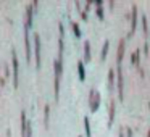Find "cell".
Returning <instances> with one entry per match:
<instances>
[{"label": "cell", "mask_w": 150, "mask_h": 137, "mask_svg": "<svg viewBox=\"0 0 150 137\" xmlns=\"http://www.w3.org/2000/svg\"><path fill=\"white\" fill-rule=\"evenodd\" d=\"M100 105V94H98L95 89H91L89 92V107H91V111H95Z\"/></svg>", "instance_id": "cell-1"}, {"label": "cell", "mask_w": 150, "mask_h": 137, "mask_svg": "<svg viewBox=\"0 0 150 137\" xmlns=\"http://www.w3.org/2000/svg\"><path fill=\"white\" fill-rule=\"evenodd\" d=\"M34 55H36V68H40V37L34 34Z\"/></svg>", "instance_id": "cell-2"}, {"label": "cell", "mask_w": 150, "mask_h": 137, "mask_svg": "<svg viewBox=\"0 0 150 137\" xmlns=\"http://www.w3.org/2000/svg\"><path fill=\"white\" fill-rule=\"evenodd\" d=\"M118 97L120 100H123L124 97V78H123V71H121V65H118Z\"/></svg>", "instance_id": "cell-3"}, {"label": "cell", "mask_w": 150, "mask_h": 137, "mask_svg": "<svg viewBox=\"0 0 150 137\" xmlns=\"http://www.w3.org/2000/svg\"><path fill=\"white\" fill-rule=\"evenodd\" d=\"M11 61H13V85L18 87V56L15 49H11Z\"/></svg>", "instance_id": "cell-4"}, {"label": "cell", "mask_w": 150, "mask_h": 137, "mask_svg": "<svg viewBox=\"0 0 150 137\" xmlns=\"http://www.w3.org/2000/svg\"><path fill=\"white\" fill-rule=\"evenodd\" d=\"M33 13H34L33 5H28L26 7V15H24V29H28V31H29V28L33 26Z\"/></svg>", "instance_id": "cell-5"}, {"label": "cell", "mask_w": 150, "mask_h": 137, "mask_svg": "<svg viewBox=\"0 0 150 137\" xmlns=\"http://www.w3.org/2000/svg\"><path fill=\"white\" fill-rule=\"evenodd\" d=\"M136 26H137V5L132 4V8H131V34L134 32ZM131 34H129V36H131Z\"/></svg>", "instance_id": "cell-6"}, {"label": "cell", "mask_w": 150, "mask_h": 137, "mask_svg": "<svg viewBox=\"0 0 150 137\" xmlns=\"http://www.w3.org/2000/svg\"><path fill=\"white\" fill-rule=\"evenodd\" d=\"M124 45H126V40L121 39L120 44H118V53H116V63L121 65V60H123V55H124Z\"/></svg>", "instance_id": "cell-7"}, {"label": "cell", "mask_w": 150, "mask_h": 137, "mask_svg": "<svg viewBox=\"0 0 150 137\" xmlns=\"http://www.w3.org/2000/svg\"><path fill=\"white\" fill-rule=\"evenodd\" d=\"M24 47H26V58L31 60V44H29V34H28V29H24Z\"/></svg>", "instance_id": "cell-8"}, {"label": "cell", "mask_w": 150, "mask_h": 137, "mask_svg": "<svg viewBox=\"0 0 150 137\" xmlns=\"http://www.w3.org/2000/svg\"><path fill=\"white\" fill-rule=\"evenodd\" d=\"M53 66H55V76H62V71H63V60L57 58L55 61H53Z\"/></svg>", "instance_id": "cell-9"}, {"label": "cell", "mask_w": 150, "mask_h": 137, "mask_svg": "<svg viewBox=\"0 0 150 137\" xmlns=\"http://www.w3.org/2000/svg\"><path fill=\"white\" fill-rule=\"evenodd\" d=\"M78 73H79V79L84 81L86 79V69H84V61H81V60L78 61Z\"/></svg>", "instance_id": "cell-10"}, {"label": "cell", "mask_w": 150, "mask_h": 137, "mask_svg": "<svg viewBox=\"0 0 150 137\" xmlns=\"http://www.w3.org/2000/svg\"><path fill=\"white\" fill-rule=\"evenodd\" d=\"M84 58H86V61L91 60V42L89 40L84 42Z\"/></svg>", "instance_id": "cell-11"}, {"label": "cell", "mask_w": 150, "mask_h": 137, "mask_svg": "<svg viewBox=\"0 0 150 137\" xmlns=\"http://www.w3.org/2000/svg\"><path fill=\"white\" fill-rule=\"evenodd\" d=\"M115 107H116V100H111L110 102V119H108V124H111L115 119Z\"/></svg>", "instance_id": "cell-12"}, {"label": "cell", "mask_w": 150, "mask_h": 137, "mask_svg": "<svg viewBox=\"0 0 150 137\" xmlns=\"http://www.w3.org/2000/svg\"><path fill=\"white\" fill-rule=\"evenodd\" d=\"M113 85H115V69H110L108 71V87H110V90H113Z\"/></svg>", "instance_id": "cell-13"}, {"label": "cell", "mask_w": 150, "mask_h": 137, "mask_svg": "<svg viewBox=\"0 0 150 137\" xmlns=\"http://www.w3.org/2000/svg\"><path fill=\"white\" fill-rule=\"evenodd\" d=\"M108 47H110V40H105V42H103V47H102V52H100V58H102V60H105V56H107Z\"/></svg>", "instance_id": "cell-14"}, {"label": "cell", "mask_w": 150, "mask_h": 137, "mask_svg": "<svg viewBox=\"0 0 150 137\" xmlns=\"http://www.w3.org/2000/svg\"><path fill=\"white\" fill-rule=\"evenodd\" d=\"M94 4H95V7H97V15H98V18H102V20H103L105 13H103V8H102V2H100V0H95Z\"/></svg>", "instance_id": "cell-15"}, {"label": "cell", "mask_w": 150, "mask_h": 137, "mask_svg": "<svg viewBox=\"0 0 150 137\" xmlns=\"http://www.w3.org/2000/svg\"><path fill=\"white\" fill-rule=\"evenodd\" d=\"M71 28H73V31H74V36H76V37H81V36H82L81 28H79V24L76 23V21H71Z\"/></svg>", "instance_id": "cell-16"}, {"label": "cell", "mask_w": 150, "mask_h": 137, "mask_svg": "<svg viewBox=\"0 0 150 137\" xmlns=\"http://www.w3.org/2000/svg\"><path fill=\"white\" fill-rule=\"evenodd\" d=\"M44 121H45V127H49V119H50V105H45L44 108Z\"/></svg>", "instance_id": "cell-17"}, {"label": "cell", "mask_w": 150, "mask_h": 137, "mask_svg": "<svg viewBox=\"0 0 150 137\" xmlns=\"http://www.w3.org/2000/svg\"><path fill=\"white\" fill-rule=\"evenodd\" d=\"M53 92H55V98H58L60 95V78L55 76V84H53Z\"/></svg>", "instance_id": "cell-18"}, {"label": "cell", "mask_w": 150, "mask_h": 137, "mask_svg": "<svg viewBox=\"0 0 150 137\" xmlns=\"http://www.w3.org/2000/svg\"><path fill=\"white\" fill-rule=\"evenodd\" d=\"M84 129H86V136L91 137L92 136V131H91V123H89V118H84Z\"/></svg>", "instance_id": "cell-19"}, {"label": "cell", "mask_w": 150, "mask_h": 137, "mask_svg": "<svg viewBox=\"0 0 150 137\" xmlns=\"http://www.w3.org/2000/svg\"><path fill=\"white\" fill-rule=\"evenodd\" d=\"M58 58L63 60V50H65V45H63V37H60L58 39Z\"/></svg>", "instance_id": "cell-20"}, {"label": "cell", "mask_w": 150, "mask_h": 137, "mask_svg": "<svg viewBox=\"0 0 150 137\" xmlns=\"http://www.w3.org/2000/svg\"><path fill=\"white\" fill-rule=\"evenodd\" d=\"M139 55H140V50L137 49L136 52L132 53V56H131V60H132V63H136V65H139Z\"/></svg>", "instance_id": "cell-21"}, {"label": "cell", "mask_w": 150, "mask_h": 137, "mask_svg": "<svg viewBox=\"0 0 150 137\" xmlns=\"http://www.w3.org/2000/svg\"><path fill=\"white\" fill-rule=\"evenodd\" d=\"M142 28H144V32H149V26H147V16L145 15H142Z\"/></svg>", "instance_id": "cell-22"}, {"label": "cell", "mask_w": 150, "mask_h": 137, "mask_svg": "<svg viewBox=\"0 0 150 137\" xmlns=\"http://www.w3.org/2000/svg\"><path fill=\"white\" fill-rule=\"evenodd\" d=\"M37 4H39L37 0H33V2H31V5H33V8H34V10H36V8H37Z\"/></svg>", "instance_id": "cell-23"}, {"label": "cell", "mask_w": 150, "mask_h": 137, "mask_svg": "<svg viewBox=\"0 0 150 137\" xmlns=\"http://www.w3.org/2000/svg\"><path fill=\"white\" fill-rule=\"evenodd\" d=\"M126 137H132V129H127L126 131Z\"/></svg>", "instance_id": "cell-24"}, {"label": "cell", "mask_w": 150, "mask_h": 137, "mask_svg": "<svg viewBox=\"0 0 150 137\" xmlns=\"http://www.w3.org/2000/svg\"><path fill=\"white\" fill-rule=\"evenodd\" d=\"M144 52L149 53V44H147V42H145V45H144Z\"/></svg>", "instance_id": "cell-25"}, {"label": "cell", "mask_w": 150, "mask_h": 137, "mask_svg": "<svg viewBox=\"0 0 150 137\" xmlns=\"http://www.w3.org/2000/svg\"><path fill=\"white\" fill-rule=\"evenodd\" d=\"M120 137H124V134H123V131H121V132H120Z\"/></svg>", "instance_id": "cell-26"}, {"label": "cell", "mask_w": 150, "mask_h": 137, "mask_svg": "<svg viewBox=\"0 0 150 137\" xmlns=\"http://www.w3.org/2000/svg\"><path fill=\"white\" fill-rule=\"evenodd\" d=\"M147 137H150V129H149V134H147Z\"/></svg>", "instance_id": "cell-27"}]
</instances>
